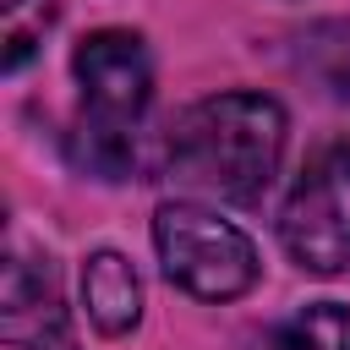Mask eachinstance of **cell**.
<instances>
[{
	"label": "cell",
	"mask_w": 350,
	"mask_h": 350,
	"mask_svg": "<svg viewBox=\"0 0 350 350\" xmlns=\"http://www.w3.org/2000/svg\"><path fill=\"white\" fill-rule=\"evenodd\" d=\"M284 142H290L284 104L252 88H230L175 115L164 159H170V180L186 197L224 202V208H257L284 164Z\"/></svg>",
	"instance_id": "cell-1"
},
{
	"label": "cell",
	"mask_w": 350,
	"mask_h": 350,
	"mask_svg": "<svg viewBox=\"0 0 350 350\" xmlns=\"http://www.w3.org/2000/svg\"><path fill=\"white\" fill-rule=\"evenodd\" d=\"M77 77V164L98 180H126L137 164V126L153 104V55L131 27H98L71 55Z\"/></svg>",
	"instance_id": "cell-2"
},
{
	"label": "cell",
	"mask_w": 350,
	"mask_h": 350,
	"mask_svg": "<svg viewBox=\"0 0 350 350\" xmlns=\"http://www.w3.org/2000/svg\"><path fill=\"white\" fill-rule=\"evenodd\" d=\"M153 252L164 279L197 301H235L262 273L252 235L197 197H175L153 208Z\"/></svg>",
	"instance_id": "cell-3"
},
{
	"label": "cell",
	"mask_w": 350,
	"mask_h": 350,
	"mask_svg": "<svg viewBox=\"0 0 350 350\" xmlns=\"http://www.w3.org/2000/svg\"><path fill=\"white\" fill-rule=\"evenodd\" d=\"M279 246L301 273L334 279L350 268V137L317 148L279 208Z\"/></svg>",
	"instance_id": "cell-4"
},
{
	"label": "cell",
	"mask_w": 350,
	"mask_h": 350,
	"mask_svg": "<svg viewBox=\"0 0 350 350\" xmlns=\"http://www.w3.org/2000/svg\"><path fill=\"white\" fill-rule=\"evenodd\" d=\"M0 334L16 350H77V334H71L49 257L11 252L5 284H0Z\"/></svg>",
	"instance_id": "cell-5"
},
{
	"label": "cell",
	"mask_w": 350,
	"mask_h": 350,
	"mask_svg": "<svg viewBox=\"0 0 350 350\" xmlns=\"http://www.w3.org/2000/svg\"><path fill=\"white\" fill-rule=\"evenodd\" d=\"M82 306L98 334H109V339L131 334L142 323V279H137L131 257H120L115 246L93 252L82 262Z\"/></svg>",
	"instance_id": "cell-6"
},
{
	"label": "cell",
	"mask_w": 350,
	"mask_h": 350,
	"mask_svg": "<svg viewBox=\"0 0 350 350\" xmlns=\"http://www.w3.org/2000/svg\"><path fill=\"white\" fill-rule=\"evenodd\" d=\"M262 350H350V306L339 301H306L295 317H284Z\"/></svg>",
	"instance_id": "cell-7"
},
{
	"label": "cell",
	"mask_w": 350,
	"mask_h": 350,
	"mask_svg": "<svg viewBox=\"0 0 350 350\" xmlns=\"http://www.w3.org/2000/svg\"><path fill=\"white\" fill-rule=\"evenodd\" d=\"M0 5H5V11H16V5H27V0H0Z\"/></svg>",
	"instance_id": "cell-8"
}]
</instances>
